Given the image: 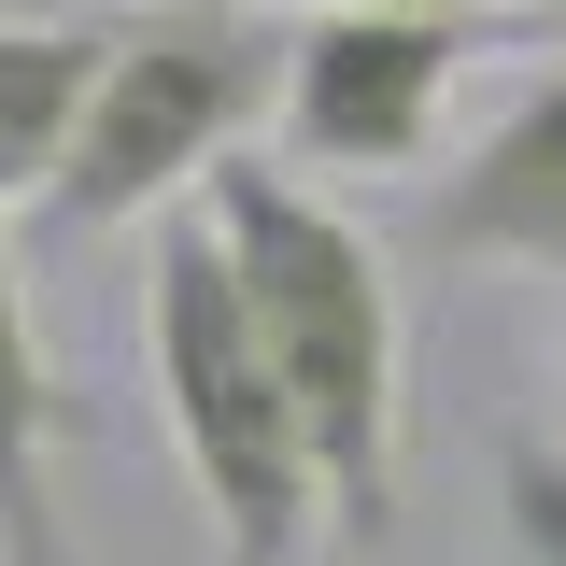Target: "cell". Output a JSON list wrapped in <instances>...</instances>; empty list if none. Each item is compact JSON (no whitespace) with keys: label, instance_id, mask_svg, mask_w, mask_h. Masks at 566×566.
Segmentation results:
<instances>
[{"label":"cell","instance_id":"ba28073f","mask_svg":"<svg viewBox=\"0 0 566 566\" xmlns=\"http://www.w3.org/2000/svg\"><path fill=\"white\" fill-rule=\"evenodd\" d=\"M495 524H510V566H566V453L553 439L495 453Z\"/></svg>","mask_w":566,"mask_h":566},{"label":"cell","instance_id":"30bf717a","mask_svg":"<svg viewBox=\"0 0 566 566\" xmlns=\"http://www.w3.org/2000/svg\"><path fill=\"white\" fill-rule=\"evenodd\" d=\"M99 14H114V0H99Z\"/></svg>","mask_w":566,"mask_h":566},{"label":"cell","instance_id":"5b68a950","mask_svg":"<svg viewBox=\"0 0 566 566\" xmlns=\"http://www.w3.org/2000/svg\"><path fill=\"white\" fill-rule=\"evenodd\" d=\"M411 241L439 270H538V283H566V57L411 199Z\"/></svg>","mask_w":566,"mask_h":566},{"label":"cell","instance_id":"9c48e42d","mask_svg":"<svg viewBox=\"0 0 566 566\" xmlns=\"http://www.w3.org/2000/svg\"><path fill=\"white\" fill-rule=\"evenodd\" d=\"M382 14H482V0H382Z\"/></svg>","mask_w":566,"mask_h":566},{"label":"cell","instance_id":"3957f363","mask_svg":"<svg viewBox=\"0 0 566 566\" xmlns=\"http://www.w3.org/2000/svg\"><path fill=\"white\" fill-rule=\"evenodd\" d=\"M99 99H85V142L57 170V227H142L185 185H212L255 128H283V29L270 0H114L99 14Z\"/></svg>","mask_w":566,"mask_h":566},{"label":"cell","instance_id":"277c9868","mask_svg":"<svg viewBox=\"0 0 566 566\" xmlns=\"http://www.w3.org/2000/svg\"><path fill=\"white\" fill-rule=\"evenodd\" d=\"M468 71V14H382V0H312L283 57V156L312 185H397L439 142V99Z\"/></svg>","mask_w":566,"mask_h":566},{"label":"cell","instance_id":"6da1fadb","mask_svg":"<svg viewBox=\"0 0 566 566\" xmlns=\"http://www.w3.org/2000/svg\"><path fill=\"white\" fill-rule=\"evenodd\" d=\"M212 227L241 255V297H255V340H270L283 397H297L312 453H326L340 538H382L397 524V439H411V326H397L382 241L326 185L241 170V156L212 170Z\"/></svg>","mask_w":566,"mask_h":566},{"label":"cell","instance_id":"7a4b0ae2","mask_svg":"<svg viewBox=\"0 0 566 566\" xmlns=\"http://www.w3.org/2000/svg\"><path fill=\"white\" fill-rule=\"evenodd\" d=\"M142 354H156V424H170V453H185V482L212 510V553L227 566H297L340 510H326V453H312L270 340H255V297H241V255H227L212 199L156 227Z\"/></svg>","mask_w":566,"mask_h":566},{"label":"cell","instance_id":"52a82bcc","mask_svg":"<svg viewBox=\"0 0 566 566\" xmlns=\"http://www.w3.org/2000/svg\"><path fill=\"white\" fill-rule=\"evenodd\" d=\"M99 43H114V29H85V14L0 0V212L57 199L71 142H85V99H99Z\"/></svg>","mask_w":566,"mask_h":566},{"label":"cell","instance_id":"8992f818","mask_svg":"<svg viewBox=\"0 0 566 566\" xmlns=\"http://www.w3.org/2000/svg\"><path fill=\"white\" fill-rule=\"evenodd\" d=\"M57 354L29 312V270L0 255V566H71V510H57Z\"/></svg>","mask_w":566,"mask_h":566}]
</instances>
